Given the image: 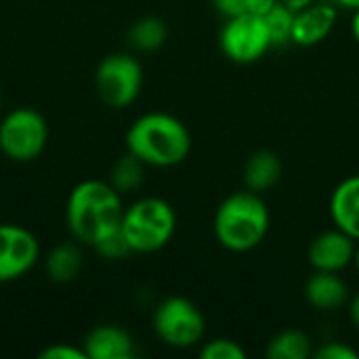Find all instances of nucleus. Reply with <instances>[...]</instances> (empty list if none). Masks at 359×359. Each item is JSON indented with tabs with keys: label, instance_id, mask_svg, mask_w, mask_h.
Returning <instances> with one entry per match:
<instances>
[{
	"label": "nucleus",
	"instance_id": "3",
	"mask_svg": "<svg viewBox=\"0 0 359 359\" xmlns=\"http://www.w3.org/2000/svg\"><path fill=\"white\" fill-rule=\"evenodd\" d=\"M269 208L250 189L229 194L215 212V238L229 252L255 250L269 231Z\"/></svg>",
	"mask_w": 359,
	"mask_h": 359
},
{
	"label": "nucleus",
	"instance_id": "11",
	"mask_svg": "<svg viewBox=\"0 0 359 359\" xmlns=\"http://www.w3.org/2000/svg\"><path fill=\"white\" fill-rule=\"evenodd\" d=\"M339 13L332 4H309L294 13L290 40L299 46H316L324 42L334 29Z\"/></svg>",
	"mask_w": 359,
	"mask_h": 359
},
{
	"label": "nucleus",
	"instance_id": "20",
	"mask_svg": "<svg viewBox=\"0 0 359 359\" xmlns=\"http://www.w3.org/2000/svg\"><path fill=\"white\" fill-rule=\"evenodd\" d=\"M265 23H267V29L271 34V42L273 44H284L290 40V34H292V21H294V11L286 4H276L265 17Z\"/></svg>",
	"mask_w": 359,
	"mask_h": 359
},
{
	"label": "nucleus",
	"instance_id": "29",
	"mask_svg": "<svg viewBox=\"0 0 359 359\" xmlns=\"http://www.w3.org/2000/svg\"><path fill=\"white\" fill-rule=\"evenodd\" d=\"M341 6H345V8H351V11H355L359 8V0H337Z\"/></svg>",
	"mask_w": 359,
	"mask_h": 359
},
{
	"label": "nucleus",
	"instance_id": "16",
	"mask_svg": "<svg viewBox=\"0 0 359 359\" xmlns=\"http://www.w3.org/2000/svg\"><path fill=\"white\" fill-rule=\"evenodd\" d=\"M82 265H84V257H82V250L76 242H63V244H57L48 257H46V273L53 282L57 284H69L74 282L80 271H82Z\"/></svg>",
	"mask_w": 359,
	"mask_h": 359
},
{
	"label": "nucleus",
	"instance_id": "13",
	"mask_svg": "<svg viewBox=\"0 0 359 359\" xmlns=\"http://www.w3.org/2000/svg\"><path fill=\"white\" fill-rule=\"evenodd\" d=\"M330 217L334 227L359 242V175H351L337 185L330 198Z\"/></svg>",
	"mask_w": 359,
	"mask_h": 359
},
{
	"label": "nucleus",
	"instance_id": "7",
	"mask_svg": "<svg viewBox=\"0 0 359 359\" xmlns=\"http://www.w3.org/2000/svg\"><path fill=\"white\" fill-rule=\"evenodd\" d=\"M95 88L101 101L109 107L122 109L137 101L143 88V67L126 53L107 55L95 72Z\"/></svg>",
	"mask_w": 359,
	"mask_h": 359
},
{
	"label": "nucleus",
	"instance_id": "4",
	"mask_svg": "<svg viewBox=\"0 0 359 359\" xmlns=\"http://www.w3.org/2000/svg\"><path fill=\"white\" fill-rule=\"evenodd\" d=\"M175 208L162 198H141L122 215V231L128 246L137 255H151L162 250L175 236Z\"/></svg>",
	"mask_w": 359,
	"mask_h": 359
},
{
	"label": "nucleus",
	"instance_id": "24",
	"mask_svg": "<svg viewBox=\"0 0 359 359\" xmlns=\"http://www.w3.org/2000/svg\"><path fill=\"white\" fill-rule=\"evenodd\" d=\"M40 359H86V353L82 347H72V345H63V343H57V345H50L46 347Z\"/></svg>",
	"mask_w": 359,
	"mask_h": 359
},
{
	"label": "nucleus",
	"instance_id": "8",
	"mask_svg": "<svg viewBox=\"0 0 359 359\" xmlns=\"http://www.w3.org/2000/svg\"><path fill=\"white\" fill-rule=\"evenodd\" d=\"M219 44L223 55L240 65L257 63L273 46L265 19L250 13L227 19L221 29Z\"/></svg>",
	"mask_w": 359,
	"mask_h": 359
},
{
	"label": "nucleus",
	"instance_id": "12",
	"mask_svg": "<svg viewBox=\"0 0 359 359\" xmlns=\"http://www.w3.org/2000/svg\"><path fill=\"white\" fill-rule=\"evenodd\" d=\"M82 349L86 359H130L135 358V341L133 337L114 324L95 326L84 343Z\"/></svg>",
	"mask_w": 359,
	"mask_h": 359
},
{
	"label": "nucleus",
	"instance_id": "14",
	"mask_svg": "<svg viewBox=\"0 0 359 359\" xmlns=\"http://www.w3.org/2000/svg\"><path fill=\"white\" fill-rule=\"evenodd\" d=\"M305 299L318 311H337L349 301V286L339 273L313 271L305 282Z\"/></svg>",
	"mask_w": 359,
	"mask_h": 359
},
{
	"label": "nucleus",
	"instance_id": "22",
	"mask_svg": "<svg viewBox=\"0 0 359 359\" xmlns=\"http://www.w3.org/2000/svg\"><path fill=\"white\" fill-rule=\"evenodd\" d=\"M93 248H95L101 257H105V259H124V257L133 255V250H130V246H128V240H126L122 227L116 229V231H111V233L105 236L103 240H99Z\"/></svg>",
	"mask_w": 359,
	"mask_h": 359
},
{
	"label": "nucleus",
	"instance_id": "1",
	"mask_svg": "<svg viewBox=\"0 0 359 359\" xmlns=\"http://www.w3.org/2000/svg\"><path fill=\"white\" fill-rule=\"evenodd\" d=\"M122 200L111 183L88 179L74 187L65 217L76 242L95 246L99 240L122 227Z\"/></svg>",
	"mask_w": 359,
	"mask_h": 359
},
{
	"label": "nucleus",
	"instance_id": "5",
	"mask_svg": "<svg viewBox=\"0 0 359 359\" xmlns=\"http://www.w3.org/2000/svg\"><path fill=\"white\" fill-rule=\"evenodd\" d=\"M48 143V124L32 107H17L0 120V151L13 162L36 160Z\"/></svg>",
	"mask_w": 359,
	"mask_h": 359
},
{
	"label": "nucleus",
	"instance_id": "28",
	"mask_svg": "<svg viewBox=\"0 0 359 359\" xmlns=\"http://www.w3.org/2000/svg\"><path fill=\"white\" fill-rule=\"evenodd\" d=\"M351 34H353V40L359 44V8L353 11V19H351Z\"/></svg>",
	"mask_w": 359,
	"mask_h": 359
},
{
	"label": "nucleus",
	"instance_id": "18",
	"mask_svg": "<svg viewBox=\"0 0 359 359\" xmlns=\"http://www.w3.org/2000/svg\"><path fill=\"white\" fill-rule=\"evenodd\" d=\"M168 38V27L160 17H141L139 21H135L128 29V42L133 48L141 50V53H151L158 50L160 46H164Z\"/></svg>",
	"mask_w": 359,
	"mask_h": 359
},
{
	"label": "nucleus",
	"instance_id": "10",
	"mask_svg": "<svg viewBox=\"0 0 359 359\" xmlns=\"http://www.w3.org/2000/svg\"><path fill=\"white\" fill-rule=\"evenodd\" d=\"M355 248H358V242L345 231H341L339 227H334L313 238L307 250V261L313 267V271L341 273L353 263Z\"/></svg>",
	"mask_w": 359,
	"mask_h": 359
},
{
	"label": "nucleus",
	"instance_id": "25",
	"mask_svg": "<svg viewBox=\"0 0 359 359\" xmlns=\"http://www.w3.org/2000/svg\"><path fill=\"white\" fill-rule=\"evenodd\" d=\"M212 4H215L217 13L223 15L225 19L246 13V0H212Z\"/></svg>",
	"mask_w": 359,
	"mask_h": 359
},
{
	"label": "nucleus",
	"instance_id": "27",
	"mask_svg": "<svg viewBox=\"0 0 359 359\" xmlns=\"http://www.w3.org/2000/svg\"><path fill=\"white\" fill-rule=\"evenodd\" d=\"M349 313H351V320H353L355 328L359 330V292L351 299V309H349Z\"/></svg>",
	"mask_w": 359,
	"mask_h": 359
},
{
	"label": "nucleus",
	"instance_id": "23",
	"mask_svg": "<svg viewBox=\"0 0 359 359\" xmlns=\"http://www.w3.org/2000/svg\"><path fill=\"white\" fill-rule=\"evenodd\" d=\"M313 358L316 359H359V353L355 349L339 343V341H332L328 345H322L320 349L313 351Z\"/></svg>",
	"mask_w": 359,
	"mask_h": 359
},
{
	"label": "nucleus",
	"instance_id": "30",
	"mask_svg": "<svg viewBox=\"0 0 359 359\" xmlns=\"http://www.w3.org/2000/svg\"><path fill=\"white\" fill-rule=\"evenodd\" d=\"M353 263H355V267H358V271H359V242H358V248H355V259H353Z\"/></svg>",
	"mask_w": 359,
	"mask_h": 359
},
{
	"label": "nucleus",
	"instance_id": "26",
	"mask_svg": "<svg viewBox=\"0 0 359 359\" xmlns=\"http://www.w3.org/2000/svg\"><path fill=\"white\" fill-rule=\"evenodd\" d=\"M276 4H278V0H246V13L265 17Z\"/></svg>",
	"mask_w": 359,
	"mask_h": 359
},
{
	"label": "nucleus",
	"instance_id": "31",
	"mask_svg": "<svg viewBox=\"0 0 359 359\" xmlns=\"http://www.w3.org/2000/svg\"><path fill=\"white\" fill-rule=\"evenodd\" d=\"M0 105H2V93H0Z\"/></svg>",
	"mask_w": 359,
	"mask_h": 359
},
{
	"label": "nucleus",
	"instance_id": "15",
	"mask_svg": "<svg viewBox=\"0 0 359 359\" xmlns=\"http://www.w3.org/2000/svg\"><path fill=\"white\" fill-rule=\"evenodd\" d=\"M282 160L276 151L259 149L244 164V185L255 194L269 191L282 179Z\"/></svg>",
	"mask_w": 359,
	"mask_h": 359
},
{
	"label": "nucleus",
	"instance_id": "9",
	"mask_svg": "<svg viewBox=\"0 0 359 359\" xmlns=\"http://www.w3.org/2000/svg\"><path fill=\"white\" fill-rule=\"evenodd\" d=\"M38 259L40 244L29 229L11 223L0 225V284L25 276Z\"/></svg>",
	"mask_w": 359,
	"mask_h": 359
},
{
	"label": "nucleus",
	"instance_id": "21",
	"mask_svg": "<svg viewBox=\"0 0 359 359\" xmlns=\"http://www.w3.org/2000/svg\"><path fill=\"white\" fill-rule=\"evenodd\" d=\"M202 359H246V351L240 343L231 339H212L206 341L200 349Z\"/></svg>",
	"mask_w": 359,
	"mask_h": 359
},
{
	"label": "nucleus",
	"instance_id": "19",
	"mask_svg": "<svg viewBox=\"0 0 359 359\" xmlns=\"http://www.w3.org/2000/svg\"><path fill=\"white\" fill-rule=\"evenodd\" d=\"M143 172H145V164L133 156L130 151H126L114 166L109 172V183L116 191L120 194H128L135 191L137 187H141L143 183Z\"/></svg>",
	"mask_w": 359,
	"mask_h": 359
},
{
	"label": "nucleus",
	"instance_id": "6",
	"mask_svg": "<svg viewBox=\"0 0 359 359\" xmlns=\"http://www.w3.org/2000/svg\"><path fill=\"white\" fill-rule=\"evenodd\" d=\"M156 334L175 349H189L204 341L206 320L185 297H168L154 311Z\"/></svg>",
	"mask_w": 359,
	"mask_h": 359
},
{
	"label": "nucleus",
	"instance_id": "17",
	"mask_svg": "<svg viewBox=\"0 0 359 359\" xmlns=\"http://www.w3.org/2000/svg\"><path fill=\"white\" fill-rule=\"evenodd\" d=\"M313 341L303 330H284L276 334L267 345L269 359H307L313 358Z\"/></svg>",
	"mask_w": 359,
	"mask_h": 359
},
{
	"label": "nucleus",
	"instance_id": "2",
	"mask_svg": "<svg viewBox=\"0 0 359 359\" xmlns=\"http://www.w3.org/2000/svg\"><path fill=\"white\" fill-rule=\"evenodd\" d=\"M126 149L145 166L170 168L189 156L191 133L179 118L170 114H143L126 133Z\"/></svg>",
	"mask_w": 359,
	"mask_h": 359
}]
</instances>
